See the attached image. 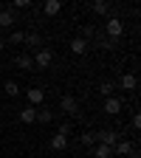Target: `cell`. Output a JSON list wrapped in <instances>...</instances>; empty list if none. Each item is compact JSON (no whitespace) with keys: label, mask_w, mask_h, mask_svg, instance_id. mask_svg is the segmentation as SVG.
Returning <instances> with one entry per match:
<instances>
[{"label":"cell","mask_w":141,"mask_h":158,"mask_svg":"<svg viewBox=\"0 0 141 158\" xmlns=\"http://www.w3.org/2000/svg\"><path fill=\"white\" fill-rule=\"evenodd\" d=\"M59 110H62V113H68L71 118H82V110H79V102H76L73 96H62V99H59Z\"/></svg>","instance_id":"1"},{"label":"cell","mask_w":141,"mask_h":158,"mask_svg":"<svg viewBox=\"0 0 141 158\" xmlns=\"http://www.w3.org/2000/svg\"><path fill=\"white\" fill-rule=\"evenodd\" d=\"M105 31H107V40H116V37L124 34V23H122L118 17H110L107 23H105Z\"/></svg>","instance_id":"2"},{"label":"cell","mask_w":141,"mask_h":158,"mask_svg":"<svg viewBox=\"0 0 141 158\" xmlns=\"http://www.w3.org/2000/svg\"><path fill=\"white\" fill-rule=\"evenodd\" d=\"M31 59H34V68H48L54 62V54H51V48H39Z\"/></svg>","instance_id":"3"},{"label":"cell","mask_w":141,"mask_h":158,"mask_svg":"<svg viewBox=\"0 0 141 158\" xmlns=\"http://www.w3.org/2000/svg\"><path fill=\"white\" fill-rule=\"evenodd\" d=\"M133 152H135L133 150V141H127V138H118V141L113 144V155H118V158H127Z\"/></svg>","instance_id":"4"},{"label":"cell","mask_w":141,"mask_h":158,"mask_svg":"<svg viewBox=\"0 0 141 158\" xmlns=\"http://www.w3.org/2000/svg\"><path fill=\"white\" fill-rule=\"evenodd\" d=\"M118 138H122V135H118L116 130H99V133H96V144H107V147H113Z\"/></svg>","instance_id":"5"},{"label":"cell","mask_w":141,"mask_h":158,"mask_svg":"<svg viewBox=\"0 0 141 158\" xmlns=\"http://www.w3.org/2000/svg\"><path fill=\"white\" fill-rule=\"evenodd\" d=\"M122 107H124V102H122V99L110 96V99H105V105H102V113H107V116H116V113H122Z\"/></svg>","instance_id":"6"},{"label":"cell","mask_w":141,"mask_h":158,"mask_svg":"<svg viewBox=\"0 0 141 158\" xmlns=\"http://www.w3.org/2000/svg\"><path fill=\"white\" fill-rule=\"evenodd\" d=\"M26 96H28V105H31V107H39V105L45 102V90H43V88H28Z\"/></svg>","instance_id":"7"},{"label":"cell","mask_w":141,"mask_h":158,"mask_svg":"<svg viewBox=\"0 0 141 158\" xmlns=\"http://www.w3.org/2000/svg\"><path fill=\"white\" fill-rule=\"evenodd\" d=\"M116 88H122V90H135V88H138V79H135V73H124V76L116 82Z\"/></svg>","instance_id":"8"},{"label":"cell","mask_w":141,"mask_h":158,"mask_svg":"<svg viewBox=\"0 0 141 158\" xmlns=\"http://www.w3.org/2000/svg\"><path fill=\"white\" fill-rule=\"evenodd\" d=\"M14 65H17L20 71H31V68H34V59H31L28 54H17V56H14Z\"/></svg>","instance_id":"9"},{"label":"cell","mask_w":141,"mask_h":158,"mask_svg":"<svg viewBox=\"0 0 141 158\" xmlns=\"http://www.w3.org/2000/svg\"><path fill=\"white\" fill-rule=\"evenodd\" d=\"M20 122H23V124H34L37 122V107H23V110H20Z\"/></svg>","instance_id":"10"},{"label":"cell","mask_w":141,"mask_h":158,"mask_svg":"<svg viewBox=\"0 0 141 158\" xmlns=\"http://www.w3.org/2000/svg\"><path fill=\"white\" fill-rule=\"evenodd\" d=\"M51 150H56V152H62V150H68V135H62V133H56V135L51 138Z\"/></svg>","instance_id":"11"},{"label":"cell","mask_w":141,"mask_h":158,"mask_svg":"<svg viewBox=\"0 0 141 158\" xmlns=\"http://www.w3.org/2000/svg\"><path fill=\"white\" fill-rule=\"evenodd\" d=\"M43 11H45L48 17H56L59 11H62V3H59V0H48V3L43 6Z\"/></svg>","instance_id":"12"},{"label":"cell","mask_w":141,"mask_h":158,"mask_svg":"<svg viewBox=\"0 0 141 158\" xmlns=\"http://www.w3.org/2000/svg\"><path fill=\"white\" fill-rule=\"evenodd\" d=\"M93 158H113V147H107V144H96V147H93Z\"/></svg>","instance_id":"13"},{"label":"cell","mask_w":141,"mask_h":158,"mask_svg":"<svg viewBox=\"0 0 141 158\" xmlns=\"http://www.w3.org/2000/svg\"><path fill=\"white\" fill-rule=\"evenodd\" d=\"M14 23H17V20H14L11 9H0V26H6V28H11Z\"/></svg>","instance_id":"14"},{"label":"cell","mask_w":141,"mask_h":158,"mask_svg":"<svg viewBox=\"0 0 141 158\" xmlns=\"http://www.w3.org/2000/svg\"><path fill=\"white\" fill-rule=\"evenodd\" d=\"M51 118H54V110L51 107H37V122L39 124H48Z\"/></svg>","instance_id":"15"},{"label":"cell","mask_w":141,"mask_h":158,"mask_svg":"<svg viewBox=\"0 0 141 158\" xmlns=\"http://www.w3.org/2000/svg\"><path fill=\"white\" fill-rule=\"evenodd\" d=\"M71 51H73V54H85V51H88V43H85L82 37H73V40H71Z\"/></svg>","instance_id":"16"},{"label":"cell","mask_w":141,"mask_h":158,"mask_svg":"<svg viewBox=\"0 0 141 158\" xmlns=\"http://www.w3.org/2000/svg\"><path fill=\"white\" fill-rule=\"evenodd\" d=\"M23 43H28L31 48H37V51H39V45H43V37H39L37 31H31V34H26V40H23Z\"/></svg>","instance_id":"17"},{"label":"cell","mask_w":141,"mask_h":158,"mask_svg":"<svg viewBox=\"0 0 141 158\" xmlns=\"http://www.w3.org/2000/svg\"><path fill=\"white\" fill-rule=\"evenodd\" d=\"M99 93H102L105 99H110L116 93V82H102V85H99Z\"/></svg>","instance_id":"18"},{"label":"cell","mask_w":141,"mask_h":158,"mask_svg":"<svg viewBox=\"0 0 141 158\" xmlns=\"http://www.w3.org/2000/svg\"><path fill=\"white\" fill-rule=\"evenodd\" d=\"M79 141H82L85 147H96V133H93V130L82 133V135H79Z\"/></svg>","instance_id":"19"},{"label":"cell","mask_w":141,"mask_h":158,"mask_svg":"<svg viewBox=\"0 0 141 158\" xmlns=\"http://www.w3.org/2000/svg\"><path fill=\"white\" fill-rule=\"evenodd\" d=\"M90 9H93V11H96V14H102V17H105V14H107V11H110V3H105V0H96V3H93V6H90Z\"/></svg>","instance_id":"20"},{"label":"cell","mask_w":141,"mask_h":158,"mask_svg":"<svg viewBox=\"0 0 141 158\" xmlns=\"http://www.w3.org/2000/svg\"><path fill=\"white\" fill-rule=\"evenodd\" d=\"M23 40H26V34H23V31H11L9 43H11V45H23Z\"/></svg>","instance_id":"21"},{"label":"cell","mask_w":141,"mask_h":158,"mask_svg":"<svg viewBox=\"0 0 141 158\" xmlns=\"http://www.w3.org/2000/svg\"><path fill=\"white\" fill-rule=\"evenodd\" d=\"M3 90H6V93H9V96H11V99H14V96H17V93H20V88H17V82H11V79H9V82H6V85H3Z\"/></svg>","instance_id":"22"},{"label":"cell","mask_w":141,"mask_h":158,"mask_svg":"<svg viewBox=\"0 0 141 158\" xmlns=\"http://www.w3.org/2000/svg\"><path fill=\"white\" fill-rule=\"evenodd\" d=\"M93 34H96V31H93V28H90V26H85V28H82V40H85V43H88V40H90V37H93Z\"/></svg>","instance_id":"23"},{"label":"cell","mask_w":141,"mask_h":158,"mask_svg":"<svg viewBox=\"0 0 141 158\" xmlns=\"http://www.w3.org/2000/svg\"><path fill=\"white\" fill-rule=\"evenodd\" d=\"M71 130H73V127H71L68 122H65V124H59V133H62V135H71Z\"/></svg>","instance_id":"24"},{"label":"cell","mask_w":141,"mask_h":158,"mask_svg":"<svg viewBox=\"0 0 141 158\" xmlns=\"http://www.w3.org/2000/svg\"><path fill=\"white\" fill-rule=\"evenodd\" d=\"M31 3H28V0H14V9H28Z\"/></svg>","instance_id":"25"},{"label":"cell","mask_w":141,"mask_h":158,"mask_svg":"<svg viewBox=\"0 0 141 158\" xmlns=\"http://www.w3.org/2000/svg\"><path fill=\"white\" fill-rule=\"evenodd\" d=\"M138 127H141V116L135 113V116H133V130H138Z\"/></svg>","instance_id":"26"},{"label":"cell","mask_w":141,"mask_h":158,"mask_svg":"<svg viewBox=\"0 0 141 158\" xmlns=\"http://www.w3.org/2000/svg\"><path fill=\"white\" fill-rule=\"evenodd\" d=\"M3 48H6V40H3V37H0V51H3Z\"/></svg>","instance_id":"27"},{"label":"cell","mask_w":141,"mask_h":158,"mask_svg":"<svg viewBox=\"0 0 141 158\" xmlns=\"http://www.w3.org/2000/svg\"><path fill=\"white\" fill-rule=\"evenodd\" d=\"M127 158H135V152H133V155H127Z\"/></svg>","instance_id":"28"},{"label":"cell","mask_w":141,"mask_h":158,"mask_svg":"<svg viewBox=\"0 0 141 158\" xmlns=\"http://www.w3.org/2000/svg\"><path fill=\"white\" fill-rule=\"evenodd\" d=\"M0 9H3V6H0Z\"/></svg>","instance_id":"29"}]
</instances>
